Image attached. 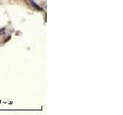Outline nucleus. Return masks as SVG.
Wrapping results in <instances>:
<instances>
[{
	"instance_id": "obj_1",
	"label": "nucleus",
	"mask_w": 123,
	"mask_h": 115,
	"mask_svg": "<svg viewBox=\"0 0 123 115\" xmlns=\"http://www.w3.org/2000/svg\"><path fill=\"white\" fill-rule=\"evenodd\" d=\"M29 2H30V4H31V6H32L35 9L38 10V11H42V10H43L39 6H38L37 4L33 1V0H29Z\"/></svg>"
}]
</instances>
